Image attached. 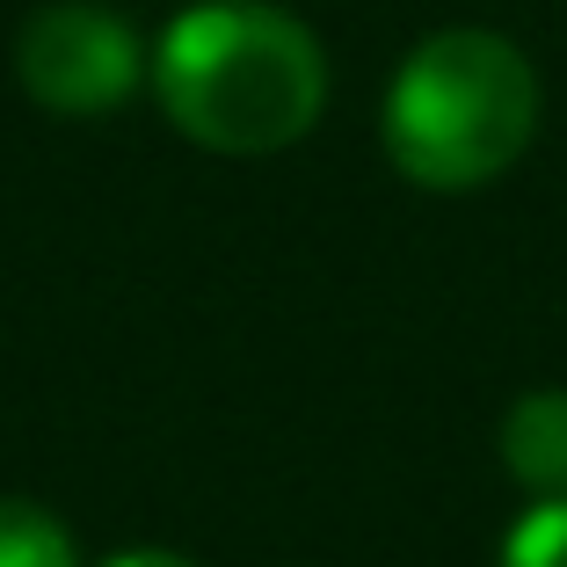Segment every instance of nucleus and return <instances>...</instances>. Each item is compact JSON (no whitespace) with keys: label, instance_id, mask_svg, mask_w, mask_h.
Listing matches in <instances>:
<instances>
[{"label":"nucleus","instance_id":"f257e3e1","mask_svg":"<svg viewBox=\"0 0 567 567\" xmlns=\"http://www.w3.org/2000/svg\"><path fill=\"white\" fill-rule=\"evenodd\" d=\"M153 87L175 132L255 161L299 146L328 102V59L313 30L262 0H204L167 22L153 51Z\"/></svg>","mask_w":567,"mask_h":567},{"label":"nucleus","instance_id":"f03ea898","mask_svg":"<svg viewBox=\"0 0 567 567\" xmlns=\"http://www.w3.org/2000/svg\"><path fill=\"white\" fill-rule=\"evenodd\" d=\"M538 132V73L495 30H436L385 87V153L422 189H481Z\"/></svg>","mask_w":567,"mask_h":567},{"label":"nucleus","instance_id":"7ed1b4c3","mask_svg":"<svg viewBox=\"0 0 567 567\" xmlns=\"http://www.w3.org/2000/svg\"><path fill=\"white\" fill-rule=\"evenodd\" d=\"M16 73L22 95L51 117H110L138 95L146 81V51H138L132 22L87 0H51L22 22L16 37Z\"/></svg>","mask_w":567,"mask_h":567},{"label":"nucleus","instance_id":"20e7f679","mask_svg":"<svg viewBox=\"0 0 567 567\" xmlns=\"http://www.w3.org/2000/svg\"><path fill=\"white\" fill-rule=\"evenodd\" d=\"M502 466L538 502L567 495V393L560 385H538L502 415Z\"/></svg>","mask_w":567,"mask_h":567},{"label":"nucleus","instance_id":"39448f33","mask_svg":"<svg viewBox=\"0 0 567 567\" xmlns=\"http://www.w3.org/2000/svg\"><path fill=\"white\" fill-rule=\"evenodd\" d=\"M0 567H81V553L51 509L0 495Z\"/></svg>","mask_w":567,"mask_h":567},{"label":"nucleus","instance_id":"423d86ee","mask_svg":"<svg viewBox=\"0 0 567 567\" xmlns=\"http://www.w3.org/2000/svg\"><path fill=\"white\" fill-rule=\"evenodd\" d=\"M502 567H567V495L517 517V532L502 538Z\"/></svg>","mask_w":567,"mask_h":567},{"label":"nucleus","instance_id":"0eeeda50","mask_svg":"<svg viewBox=\"0 0 567 567\" xmlns=\"http://www.w3.org/2000/svg\"><path fill=\"white\" fill-rule=\"evenodd\" d=\"M102 567H197L189 553H167V546H124L117 560H102Z\"/></svg>","mask_w":567,"mask_h":567}]
</instances>
